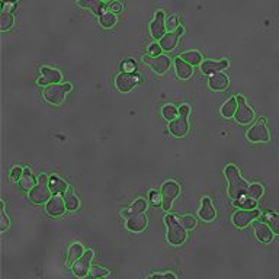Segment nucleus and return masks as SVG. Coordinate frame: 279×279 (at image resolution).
I'll return each mask as SVG.
<instances>
[{
    "instance_id": "nucleus-1",
    "label": "nucleus",
    "mask_w": 279,
    "mask_h": 279,
    "mask_svg": "<svg viewBox=\"0 0 279 279\" xmlns=\"http://www.w3.org/2000/svg\"><path fill=\"white\" fill-rule=\"evenodd\" d=\"M224 174H225V177L229 181V196L231 198V201H236L240 196L247 193L249 183L241 177L240 170L237 169V166H234V164L225 166Z\"/></svg>"
},
{
    "instance_id": "nucleus-2",
    "label": "nucleus",
    "mask_w": 279,
    "mask_h": 279,
    "mask_svg": "<svg viewBox=\"0 0 279 279\" xmlns=\"http://www.w3.org/2000/svg\"><path fill=\"white\" fill-rule=\"evenodd\" d=\"M164 222L167 225V234L166 239L169 241V244L172 246H181L188 239V233L186 229L183 227V224L179 221V218L173 214H167L164 217Z\"/></svg>"
},
{
    "instance_id": "nucleus-3",
    "label": "nucleus",
    "mask_w": 279,
    "mask_h": 279,
    "mask_svg": "<svg viewBox=\"0 0 279 279\" xmlns=\"http://www.w3.org/2000/svg\"><path fill=\"white\" fill-rule=\"evenodd\" d=\"M51 188H49V176L48 174H41L38 177L37 185L29 191L28 198L31 199V202H34L35 205H41V204L48 202L51 199Z\"/></svg>"
},
{
    "instance_id": "nucleus-4",
    "label": "nucleus",
    "mask_w": 279,
    "mask_h": 279,
    "mask_svg": "<svg viewBox=\"0 0 279 279\" xmlns=\"http://www.w3.org/2000/svg\"><path fill=\"white\" fill-rule=\"evenodd\" d=\"M73 89V86L70 83H64V85H51V86L45 87L44 90V99L53 104V105H61L64 102V99L67 96V93H70V90Z\"/></svg>"
},
{
    "instance_id": "nucleus-5",
    "label": "nucleus",
    "mask_w": 279,
    "mask_h": 279,
    "mask_svg": "<svg viewBox=\"0 0 279 279\" xmlns=\"http://www.w3.org/2000/svg\"><path fill=\"white\" fill-rule=\"evenodd\" d=\"M181 192V186L179 183L174 181H167L162 186V207L164 211H170L172 210V204L177 198V195Z\"/></svg>"
},
{
    "instance_id": "nucleus-6",
    "label": "nucleus",
    "mask_w": 279,
    "mask_h": 279,
    "mask_svg": "<svg viewBox=\"0 0 279 279\" xmlns=\"http://www.w3.org/2000/svg\"><path fill=\"white\" fill-rule=\"evenodd\" d=\"M246 137L251 143H266V141H269V130H268V126L265 125V118H260L255 125L249 128Z\"/></svg>"
},
{
    "instance_id": "nucleus-7",
    "label": "nucleus",
    "mask_w": 279,
    "mask_h": 279,
    "mask_svg": "<svg viewBox=\"0 0 279 279\" xmlns=\"http://www.w3.org/2000/svg\"><path fill=\"white\" fill-rule=\"evenodd\" d=\"M141 82V79L135 73H119L115 77V86L121 93H128L134 89L138 83Z\"/></svg>"
},
{
    "instance_id": "nucleus-8",
    "label": "nucleus",
    "mask_w": 279,
    "mask_h": 279,
    "mask_svg": "<svg viewBox=\"0 0 279 279\" xmlns=\"http://www.w3.org/2000/svg\"><path fill=\"white\" fill-rule=\"evenodd\" d=\"M141 60H143V63H144L145 66L151 67V70H154L157 74H164L169 70L170 64H172V60H170V57H167V56L151 57V56L145 54V56H143Z\"/></svg>"
},
{
    "instance_id": "nucleus-9",
    "label": "nucleus",
    "mask_w": 279,
    "mask_h": 279,
    "mask_svg": "<svg viewBox=\"0 0 279 279\" xmlns=\"http://www.w3.org/2000/svg\"><path fill=\"white\" fill-rule=\"evenodd\" d=\"M95 253L93 250H86L79 259L74 262V265L71 266L73 273L77 278H85L89 275V270H90V262L93 259Z\"/></svg>"
},
{
    "instance_id": "nucleus-10",
    "label": "nucleus",
    "mask_w": 279,
    "mask_h": 279,
    "mask_svg": "<svg viewBox=\"0 0 279 279\" xmlns=\"http://www.w3.org/2000/svg\"><path fill=\"white\" fill-rule=\"evenodd\" d=\"M260 215V210H239L233 214V224L239 229L247 227L250 222H253Z\"/></svg>"
},
{
    "instance_id": "nucleus-11",
    "label": "nucleus",
    "mask_w": 279,
    "mask_h": 279,
    "mask_svg": "<svg viewBox=\"0 0 279 279\" xmlns=\"http://www.w3.org/2000/svg\"><path fill=\"white\" fill-rule=\"evenodd\" d=\"M236 99H237V112H236V115H234V119L237 121V124L246 125V124H249L250 121H253L255 114H253V111H251L250 108L247 106L244 97L239 95Z\"/></svg>"
},
{
    "instance_id": "nucleus-12",
    "label": "nucleus",
    "mask_w": 279,
    "mask_h": 279,
    "mask_svg": "<svg viewBox=\"0 0 279 279\" xmlns=\"http://www.w3.org/2000/svg\"><path fill=\"white\" fill-rule=\"evenodd\" d=\"M58 82H61V73L58 70L47 66L41 67V77L37 80L39 86L48 87L51 85H58Z\"/></svg>"
},
{
    "instance_id": "nucleus-13",
    "label": "nucleus",
    "mask_w": 279,
    "mask_h": 279,
    "mask_svg": "<svg viewBox=\"0 0 279 279\" xmlns=\"http://www.w3.org/2000/svg\"><path fill=\"white\" fill-rule=\"evenodd\" d=\"M150 34L154 39H159V41L166 35V22H164L163 10L156 12V16L150 23Z\"/></svg>"
},
{
    "instance_id": "nucleus-14",
    "label": "nucleus",
    "mask_w": 279,
    "mask_h": 279,
    "mask_svg": "<svg viewBox=\"0 0 279 279\" xmlns=\"http://www.w3.org/2000/svg\"><path fill=\"white\" fill-rule=\"evenodd\" d=\"M230 66L229 60H221V61H214V60H204L202 64L199 66L201 73L205 76H212L215 73H221V70Z\"/></svg>"
},
{
    "instance_id": "nucleus-15",
    "label": "nucleus",
    "mask_w": 279,
    "mask_h": 279,
    "mask_svg": "<svg viewBox=\"0 0 279 279\" xmlns=\"http://www.w3.org/2000/svg\"><path fill=\"white\" fill-rule=\"evenodd\" d=\"M148 224V220H147V215L145 212H133L128 218H126V229L134 233H140L143 231L147 227Z\"/></svg>"
},
{
    "instance_id": "nucleus-16",
    "label": "nucleus",
    "mask_w": 279,
    "mask_h": 279,
    "mask_svg": "<svg viewBox=\"0 0 279 279\" xmlns=\"http://www.w3.org/2000/svg\"><path fill=\"white\" fill-rule=\"evenodd\" d=\"M183 32H185L183 27H179V28L176 29V31H173V32H167L163 38L159 41L162 49H163V51H172V49L176 48L179 39H181V37L183 35Z\"/></svg>"
},
{
    "instance_id": "nucleus-17",
    "label": "nucleus",
    "mask_w": 279,
    "mask_h": 279,
    "mask_svg": "<svg viewBox=\"0 0 279 279\" xmlns=\"http://www.w3.org/2000/svg\"><path fill=\"white\" fill-rule=\"evenodd\" d=\"M45 210H47V214L51 215V217H60V215H63L64 212H66V202H64V196H60V195H54V196H51V199H49L48 202H47V207H45Z\"/></svg>"
},
{
    "instance_id": "nucleus-18",
    "label": "nucleus",
    "mask_w": 279,
    "mask_h": 279,
    "mask_svg": "<svg viewBox=\"0 0 279 279\" xmlns=\"http://www.w3.org/2000/svg\"><path fill=\"white\" fill-rule=\"evenodd\" d=\"M169 131L170 134L181 138V137H185L189 131V121H188V116H177L176 119L170 121L169 124Z\"/></svg>"
},
{
    "instance_id": "nucleus-19",
    "label": "nucleus",
    "mask_w": 279,
    "mask_h": 279,
    "mask_svg": "<svg viewBox=\"0 0 279 279\" xmlns=\"http://www.w3.org/2000/svg\"><path fill=\"white\" fill-rule=\"evenodd\" d=\"M198 215H199V218H201L202 221L210 222L215 220L217 211H215V208H214V204H212L211 198L204 196L202 204H201V210L198 212Z\"/></svg>"
},
{
    "instance_id": "nucleus-20",
    "label": "nucleus",
    "mask_w": 279,
    "mask_h": 279,
    "mask_svg": "<svg viewBox=\"0 0 279 279\" xmlns=\"http://www.w3.org/2000/svg\"><path fill=\"white\" fill-rule=\"evenodd\" d=\"M253 230H255L256 239L262 241V243H269L273 239V231L266 222L256 221L253 224Z\"/></svg>"
},
{
    "instance_id": "nucleus-21",
    "label": "nucleus",
    "mask_w": 279,
    "mask_h": 279,
    "mask_svg": "<svg viewBox=\"0 0 279 279\" xmlns=\"http://www.w3.org/2000/svg\"><path fill=\"white\" fill-rule=\"evenodd\" d=\"M229 85H230V80L222 71L221 73H215L208 79V86L214 92H222L229 87Z\"/></svg>"
},
{
    "instance_id": "nucleus-22",
    "label": "nucleus",
    "mask_w": 279,
    "mask_h": 279,
    "mask_svg": "<svg viewBox=\"0 0 279 279\" xmlns=\"http://www.w3.org/2000/svg\"><path fill=\"white\" fill-rule=\"evenodd\" d=\"M77 5L80 8L89 9L93 15H96L99 18L104 13H106V5L104 2H100V0H80V2H77Z\"/></svg>"
},
{
    "instance_id": "nucleus-23",
    "label": "nucleus",
    "mask_w": 279,
    "mask_h": 279,
    "mask_svg": "<svg viewBox=\"0 0 279 279\" xmlns=\"http://www.w3.org/2000/svg\"><path fill=\"white\" fill-rule=\"evenodd\" d=\"M174 68H176V76L181 80H186L192 76L193 68L191 64H188L186 61H183L181 57L174 58Z\"/></svg>"
},
{
    "instance_id": "nucleus-24",
    "label": "nucleus",
    "mask_w": 279,
    "mask_h": 279,
    "mask_svg": "<svg viewBox=\"0 0 279 279\" xmlns=\"http://www.w3.org/2000/svg\"><path fill=\"white\" fill-rule=\"evenodd\" d=\"M83 253H85V250H83V246H82L80 243H74V244H71V246H70V249H68L67 260H66L67 268H71V266L74 265V262H76V260L79 259Z\"/></svg>"
},
{
    "instance_id": "nucleus-25",
    "label": "nucleus",
    "mask_w": 279,
    "mask_h": 279,
    "mask_svg": "<svg viewBox=\"0 0 279 279\" xmlns=\"http://www.w3.org/2000/svg\"><path fill=\"white\" fill-rule=\"evenodd\" d=\"M49 188H51V192L54 195H60V193H64L68 189V185L61 177H58L57 174H53L49 177Z\"/></svg>"
},
{
    "instance_id": "nucleus-26",
    "label": "nucleus",
    "mask_w": 279,
    "mask_h": 279,
    "mask_svg": "<svg viewBox=\"0 0 279 279\" xmlns=\"http://www.w3.org/2000/svg\"><path fill=\"white\" fill-rule=\"evenodd\" d=\"M145 210H147V202H145L143 198H138L137 201H134V204H133L128 210H122V211H121V215L126 220L133 212H145Z\"/></svg>"
},
{
    "instance_id": "nucleus-27",
    "label": "nucleus",
    "mask_w": 279,
    "mask_h": 279,
    "mask_svg": "<svg viewBox=\"0 0 279 279\" xmlns=\"http://www.w3.org/2000/svg\"><path fill=\"white\" fill-rule=\"evenodd\" d=\"M19 183L23 189H28V191H31L37 185L35 183V177H34V174L31 173V169L29 167H23V173L20 176Z\"/></svg>"
},
{
    "instance_id": "nucleus-28",
    "label": "nucleus",
    "mask_w": 279,
    "mask_h": 279,
    "mask_svg": "<svg viewBox=\"0 0 279 279\" xmlns=\"http://www.w3.org/2000/svg\"><path fill=\"white\" fill-rule=\"evenodd\" d=\"M233 205L240 208V210H255L256 205H258V201L253 199V198H249L247 195H243L239 199L233 201Z\"/></svg>"
},
{
    "instance_id": "nucleus-29",
    "label": "nucleus",
    "mask_w": 279,
    "mask_h": 279,
    "mask_svg": "<svg viewBox=\"0 0 279 279\" xmlns=\"http://www.w3.org/2000/svg\"><path fill=\"white\" fill-rule=\"evenodd\" d=\"M179 57L191 66H201L202 64V56L198 51H186V53L181 54Z\"/></svg>"
},
{
    "instance_id": "nucleus-30",
    "label": "nucleus",
    "mask_w": 279,
    "mask_h": 279,
    "mask_svg": "<svg viewBox=\"0 0 279 279\" xmlns=\"http://www.w3.org/2000/svg\"><path fill=\"white\" fill-rule=\"evenodd\" d=\"M237 112V99L236 97H230L224 105L221 106V115L224 118H233Z\"/></svg>"
},
{
    "instance_id": "nucleus-31",
    "label": "nucleus",
    "mask_w": 279,
    "mask_h": 279,
    "mask_svg": "<svg viewBox=\"0 0 279 279\" xmlns=\"http://www.w3.org/2000/svg\"><path fill=\"white\" fill-rule=\"evenodd\" d=\"M263 221L269 225L273 234H278L279 236V214L275 212H265L263 214Z\"/></svg>"
},
{
    "instance_id": "nucleus-32",
    "label": "nucleus",
    "mask_w": 279,
    "mask_h": 279,
    "mask_svg": "<svg viewBox=\"0 0 279 279\" xmlns=\"http://www.w3.org/2000/svg\"><path fill=\"white\" fill-rule=\"evenodd\" d=\"M64 202H66L67 211H76L79 208V199H77V196L71 189H67L64 192Z\"/></svg>"
},
{
    "instance_id": "nucleus-33",
    "label": "nucleus",
    "mask_w": 279,
    "mask_h": 279,
    "mask_svg": "<svg viewBox=\"0 0 279 279\" xmlns=\"http://www.w3.org/2000/svg\"><path fill=\"white\" fill-rule=\"evenodd\" d=\"M13 23H15V18L12 13H8V12L0 13V31H8L13 27Z\"/></svg>"
},
{
    "instance_id": "nucleus-34",
    "label": "nucleus",
    "mask_w": 279,
    "mask_h": 279,
    "mask_svg": "<svg viewBox=\"0 0 279 279\" xmlns=\"http://www.w3.org/2000/svg\"><path fill=\"white\" fill-rule=\"evenodd\" d=\"M99 23L104 27V28H112L116 23V15L112 12H106L104 13L100 18H99Z\"/></svg>"
},
{
    "instance_id": "nucleus-35",
    "label": "nucleus",
    "mask_w": 279,
    "mask_h": 279,
    "mask_svg": "<svg viewBox=\"0 0 279 279\" xmlns=\"http://www.w3.org/2000/svg\"><path fill=\"white\" fill-rule=\"evenodd\" d=\"M162 114H163V116L167 121H173V119H176L177 115H179V109L174 105H170V104H169V105L163 106Z\"/></svg>"
},
{
    "instance_id": "nucleus-36",
    "label": "nucleus",
    "mask_w": 279,
    "mask_h": 279,
    "mask_svg": "<svg viewBox=\"0 0 279 279\" xmlns=\"http://www.w3.org/2000/svg\"><path fill=\"white\" fill-rule=\"evenodd\" d=\"M249 198H253V199H259L260 196L263 195V186L260 185V183H251L249 185V191L246 193Z\"/></svg>"
},
{
    "instance_id": "nucleus-37",
    "label": "nucleus",
    "mask_w": 279,
    "mask_h": 279,
    "mask_svg": "<svg viewBox=\"0 0 279 279\" xmlns=\"http://www.w3.org/2000/svg\"><path fill=\"white\" fill-rule=\"evenodd\" d=\"M89 275L92 278H105L109 275V270L102 268V266H90V270H89Z\"/></svg>"
},
{
    "instance_id": "nucleus-38",
    "label": "nucleus",
    "mask_w": 279,
    "mask_h": 279,
    "mask_svg": "<svg viewBox=\"0 0 279 279\" xmlns=\"http://www.w3.org/2000/svg\"><path fill=\"white\" fill-rule=\"evenodd\" d=\"M181 222L183 224V227L186 229V230H193L195 227H196V218L192 217V215H185L181 218Z\"/></svg>"
},
{
    "instance_id": "nucleus-39",
    "label": "nucleus",
    "mask_w": 279,
    "mask_h": 279,
    "mask_svg": "<svg viewBox=\"0 0 279 279\" xmlns=\"http://www.w3.org/2000/svg\"><path fill=\"white\" fill-rule=\"evenodd\" d=\"M0 207H2V225H0V231H6L9 229V218L6 215V211H5V202L2 201L0 202Z\"/></svg>"
},
{
    "instance_id": "nucleus-40",
    "label": "nucleus",
    "mask_w": 279,
    "mask_h": 279,
    "mask_svg": "<svg viewBox=\"0 0 279 279\" xmlns=\"http://www.w3.org/2000/svg\"><path fill=\"white\" fill-rule=\"evenodd\" d=\"M162 47H160V44H157V42H153V44H150L148 45V56H151V57H157V56H162Z\"/></svg>"
},
{
    "instance_id": "nucleus-41",
    "label": "nucleus",
    "mask_w": 279,
    "mask_h": 279,
    "mask_svg": "<svg viewBox=\"0 0 279 279\" xmlns=\"http://www.w3.org/2000/svg\"><path fill=\"white\" fill-rule=\"evenodd\" d=\"M121 67H122V70H124V73H134L135 70H137L134 60H131V58L125 60V61L122 63V66H121Z\"/></svg>"
},
{
    "instance_id": "nucleus-42",
    "label": "nucleus",
    "mask_w": 279,
    "mask_h": 279,
    "mask_svg": "<svg viewBox=\"0 0 279 279\" xmlns=\"http://www.w3.org/2000/svg\"><path fill=\"white\" fill-rule=\"evenodd\" d=\"M148 198H150V202L153 204V205H162V193L156 192V191H150Z\"/></svg>"
},
{
    "instance_id": "nucleus-43",
    "label": "nucleus",
    "mask_w": 279,
    "mask_h": 279,
    "mask_svg": "<svg viewBox=\"0 0 279 279\" xmlns=\"http://www.w3.org/2000/svg\"><path fill=\"white\" fill-rule=\"evenodd\" d=\"M179 27H181V25L177 23V18H176V16H172L170 19L167 20V23H166V29H169V32H173V31H176Z\"/></svg>"
},
{
    "instance_id": "nucleus-44",
    "label": "nucleus",
    "mask_w": 279,
    "mask_h": 279,
    "mask_svg": "<svg viewBox=\"0 0 279 279\" xmlns=\"http://www.w3.org/2000/svg\"><path fill=\"white\" fill-rule=\"evenodd\" d=\"M22 173H23V169H22V167H19V166H16V167H13V169H12V173H10V179L16 182V181H19V179H20Z\"/></svg>"
},
{
    "instance_id": "nucleus-45",
    "label": "nucleus",
    "mask_w": 279,
    "mask_h": 279,
    "mask_svg": "<svg viewBox=\"0 0 279 279\" xmlns=\"http://www.w3.org/2000/svg\"><path fill=\"white\" fill-rule=\"evenodd\" d=\"M191 114V106L186 105V104H183L179 108V116H189Z\"/></svg>"
},
{
    "instance_id": "nucleus-46",
    "label": "nucleus",
    "mask_w": 279,
    "mask_h": 279,
    "mask_svg": "<svg viewBox=\"0 0 279 279\" xmlns=\"http://www.w3.org/2000/svg\"><path fill=\"white\" fill-rule=\"evenodd\" d=\"M109 8H111V12H112V13H119V12H122V5L118 3V2H112V3L109 5Z\"/></svg>"
},
{
    "instance_id": "nucleus-47",
    "label": "nucleus",
    "mask_w": 279,
    "mask_h": 279,
    "mask_svg": "<svg viewBox=\"0 0 279 279\" xmlns=\"http://www.w3.org/2000/svg\"><path fill=\"white\" fill-rule=\"evenodd\" d=\"M163 278H173L176 279V275L172 273V272H167V273H163Z\"/></svg>"
}]
</instances>
